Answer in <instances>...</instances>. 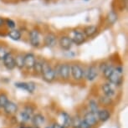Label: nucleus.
Returning <instances> with one entry per match:
<instances>
[{
	"label": "nucleus",
	"mask_w": 128,
	"mask_h": 128,
	"mask_svg": "<svg viewBox=\"0 0 128 128\" xmlns=\"http://www.w3.org/2000/svg\"><path fill=\"white\" fill-rule=\"evenodd\" d=\"M5 25L10 30H14L16 27V24L15 22L11 18H5Z\"/></svg>",
	"instance_id": "nucleus-29"
},
{
	"label": "nucleus",
	"mask_w": 128,
	"mask_h": 128,
	"mask_svg": "<svg viewBox=\"0 0 128 128\" xmlns=\"http://www.w3.org/2000/svg\"><path fill=\"white\" fill-rule=\"evenodd\" d=\"M4 25H5V19L0 17V28H3Z\"/></svg>",
	"instance_id": "nucleus-33"
},
{
	"label": "nucleus",
	"mask_w": 128,
	"mask_h": 128,
	"mask_svg": "<svg viewBox=\"0 0 128 128\" xmlns=\"http://www.w3.org/2000/svg\"><path fill=\"white\" fill-rule=\"evenodd\" d=\"M44 44L48 48L54 47L57 44V36L55 34L50 32L44 37Z\"/></svg>",
	"instance_id": "nucleus-10"
},
{
	"label": "nucleus",
	"mask_w": 128,
	"mask_h": 128,
	"mask_svg": "<svg viewBox=\"0 0 128 128\" xmlns=\"http://www.w3.org/2000/svg\"><path fill=\"white\" fill-rule=\"evenodd\" d=\"M15 86L17 88L24 90L28 93H33L36 89L35 84L33 82H17L15 83Z\"/></svg>",
	"instance_id": "nucleus-12"
},
{
	"label": "nucleus",
	"mask_w": 128,
	"mask_h": 128,
	"mask_svg": "<svg viewBox=\"0 0 128 128\" xmlns=\"http://www.w3.org/2000/svg\"><path fill=\"white\" fill-rule=\"evenodd\" d=\"M31 120H32V123L34 124V126H35L36 127L38 128L45 122V118L42 114L38 113V114L34 115Z\"/></svg>",
	"instance_id": "nucleus-20"
},
{
	"label": "nucleus",
	"mask_w": 128,
	"mask_h": 128,
	"mask_svg": "<svg viewBox=\"0 0 128 128\" xmlns=\"http://www.w3.org/2000/svg\"><path fill=\"white\" fill-rule=\"evenodd\" d=\"M8 52L9 51H8V50H7L4 45H0V60H3L4 56H5Z\"/></svg>",
	"instance_id": "nucleus-30"
},
{
	"label": "nucleus",
	"mask_w": 128,
	"mask_h": 128,
	"mask_svg": "<svg viewBox=\"0 0 128 128\" xmlns=\"http://www.w3.org/2000/svg\"><path fill=\"white\" fill-rule=\"evenodd\" d=\"M96 116H97V119L99 122H106L108 120H110L112 115H110V110L108 109H101L98 110L97 113H96Z\"/></svg>",
	"instance_id": "nucleus-18"
},
{
	"label": "nucleus",
	"mask_w": 128,
	"mask_h": 128,
	"mask_svg": "<svg viewBox=\"0 0 128 128\" xmlns=\"http://www.w3.org/2000/svg\"><path fill=\"white\" fill-rule=\"evenodd\" d=\"M123 69L122 67L120 66H117L115 67L114 70L112 71V73L110 74V76L108 77V80H109V83L112 84H115V86H120V84L122 83L123 78Z\"/></svg>",
	"instance_id": "nucleus-3"
},
{
	"label": "nucleus",
	"mask_w": 128,
	"mask_h": 128,
	"mask_svg": "<svg viewBox=\"0 0 128 128\" xmlns=\"http://www.w3.org/2000/svg\"><path fill=\"white\" fill-rule=\"evenodd\" d=\"M3 63L4 67L8 70H13L16 68L15 66V60H14V55L11 52H8L4 58L3 59Z\"/></svg>",
	"instance_id": "nucleus-8"
},
{
	"label": "nucleus",
	"mask_w": 128,
	"mask_h": 128,
	"mask_svg": "<svg viewBox=\"0 0 128 128\" xmlns=\"http://www.w3.org/2000/svg\"><path fill=\"white\" fill-rule=\"evenodd\" d=\"M28 40L31 46L34 48H38L41 44V36L40 31L36 28L31 30L28 33Z\"/></svg>",
	"instance_id": "nucleus-6"
},
{
	"label": "nucleus",
	"mask_w": 128,
	"mask_h": 128,
	"mask_svg": "<svg viewBox=\"0 0 128 128\" xmlns=\"http://www.w3.org/2000/svg\"><path fill=\"white\" fill-rule=\"evenodd\" d=\"M84 1H89V0H84Z\"/></svg>",
	"instance_id": "nucleus-36"
},
{
	"label": "nucleus",
	"mask_w": 128,
	"mask_h": 128,
	"mask_svg": "<svg viewBox=\"0 0 128 128\" xmlns=\"http://www.w3.org/2000/svg\"><path fill=\"white\" fill-rule=\"evenodd\" d=\"M56 76L63 80H68L70 78V64L69 63H62L55 70Z\"/></svg>",
	"instance_id": "nucleus-2"
},
{
	"label": "nucleus",
	"mask_w": 128,
	"mask_h": 128,
	"mask_svg": "<svg viewBox=\"0 0 128 128\" xmlns=\"http://www.w3.org/2000/svg\"><path fill=\"white\" fill-rule=\"evenodd\" d=\"M42 64H43V60H37L34 63V66L33 71L36 74H40L41 73V70H42Z\"/></svg>",
	"instance_id": "nucleus-25"
},
{
	"label": "nucleus",
	"mask_w": 128,
	"mask_h": 128,
	"mask_svg": "<svg viewBox=\"0 0 128 128\" xmlns=\"http://www.w3.org/2000/svg\"><path fill=\"white\" fill-rule=\"evenodd\" d=\"M98 32V28L96 25H88L83 28V33L84 36L87 38H91Z\"/></svg>",
	"instance_id": "nucleus-19"
},
{
	"label": "nucleus",
	"mask_w": 128,
	"mask_h": 128,
	"mask_svg": "<svg viewBox=\"0 0 128 128\" xmlns=\"http://www.w3.org/2000/svg\"><path fill=\"white\" fill-rule=\"evenodd\" d=\"M51 128H64V126H63L61 124L54 122V123H53V125L51 126Z\"/></svg>",
	"instance_id": "nucleus-32"
},
{
	"label": "nucleus",
	"mask_w": 128,
	"mask_h": 128,
	"mask_svg": "<svg viewBox=\"0 0 128 128\" xmlns=\"http://www.w3.org/2000/svg\"><path fill=\"white\" fill-rule=\"evenodd\" d=\"M3 109H4V113H5L6 115L12 116V115H14L17 113V112L18 110V106L15 102L8 100V102L6 104L5 106H4Z\"/></svg>",
	"instance_id": "nucleus-16"
},
{
	"label": "nucleus",
	"mask_w": 128,
	"mask_h": 128,
	"mask_svg": "<svg viewBox=\"0 0 128 128\" xmlns=\"http://www.w3.org/2000/svg\"><path fill=\"white\" fill-rule=\"evenodd\" d=\"M33 114H34V109L30 106H25L24 109L20 112L19 116H20L21 120L23 122H28V120L32 119Z\"/></svg>",
	"instance_id": "nucleus-15"
},
{
	"label": "nucleus",
	"mask_w": 128,
	"mask_h": 128,
	"mask_svg": "<svg viewBox=\"0 0 128 128\" xmlns=\"http://www.w3.org/2000/svg\"><path fill=\"white\" fill-rule=\"evenodd\" d=\"M115 66H112L110 64H107V63H103V64H100V71L102 72L104 77L106 79H108V77L110 76V74L112 73V71L114 70Z\"/></svg>",
	"instance_id": "nucleus-17"
},
{
	"label": "nucleus",
	"mask_w": 128,
	"mask_h": 128,
	"mask_svg": "<svg viewBox=\"0 0 128 128\" xmlns=\"http://www.w3.org/2000/svg\"><path fill=\"white\" fill-rule=\"evenodd\" d=\"M99 101L101 105L103 106H110V104L112 103V99L110 97H107L106 96H101L100 98H99Z\"/></svg>",
	"instance_id": "nucleus-26"
},
{
	"label": "nucleus",
	"mask_w": 128,
	"mask_h": 128,
	"mask_svg": "<svg viewBox=\"0 0 128 128\" xmlns=\"http://www.w3.org/2000/svg\"><path fill=\"white\" fill-rule=\"evenodd\" d=\"M20 128H30V127H27V126H22V127H20Z\"/></svg>",
	"instance_id": "nucleus-34"
},
{
	"label": "nucleus",
	"mask_w": 128,
	"mask_h": 128,
	"mask_svg": "<svg viewBox=\"0 0 128 128\" xmlns=\"http://www.w3.org/2000/svg\"><path fill=\"white\" fill-rule=\"evenodd\" d=\"M36 61L35 55L32 53H27L24 55V69L26 70L30 71L33 70L34 66Z\"/></svg>",
	"instance_id": "nucleus-7"
},
{
	"label": "nucleus",
	"mask_w": 128,
	"mask_h": 128,
	"mask_svg": "<svg viewBox=\"0 0 128 128\" xmlns=\"http://www.w3.org/2000/svg\"><path fill=\"white\" fill-rule=\"evenodd\" d=\"M89 109H90V112L93 113H97V112L100 109H99V105L98 103L96 102L95 100H90L89 101Z\"/></svg>",
	"instance_id": "nucleus-24"
},
{
	"label": "nucleus",
	"mask_w": 128,
	"mask_h": 128,
	"mask_svg": "<svg viewBox=\"0 0 128 128\" xmlns=\"http://www.w3.org/2000/svg\"><path fill=\"white\" fill-rule=\"evenodd\" d=\"M62 120H63V123L62 126H64V128H70L72 126V120L73 118L70 117V116L68 115L66 112H63L62 113Z\"/></svg>",
	"instance_id": "nucleus-21"
},
{
	"label": "nucleus",
	"mask_w": 128,
	"mask_h": 128,
	"mask_svg": "<svg viewBox=\"0 0 128 128\" xmlns=\"http://www.w3.org/2000/svg\"><path fill=\"white\" fill-rule=\"evenodd\" d=\"M101 90L104 94V96L107 97L113 98L116 96V90L113 87V86L110 83H104L101 84Z\"/></svg>",
	"instance_id": "nucleus-13"
},
{
	"label": "nucleus",
	"mask_w": 128,
	"mask_h": 128,
	"mask_svg": "<svg viewBox=\"0 0 128 128\" xmlns=\"http://www.w3.org/2000/svg\"><path fill=\"white\" fill-rule=\"evenodd\" d=\"M8 36L11 40H13L14 41H18L22 37V34L18 30L14 28V30H10L8 32Z\"/></svg>",
	"instance_id": "nucleus-22"
},
{
	"label": "nucleus",
	"mask_w": 128,
	"mask_h": 128,
	"mask_svg": "<svg viewBox=\"0 0 128 128\" xmlns=\"http://www.w3.org/2000/svg\"><path fill=\"white\" fill-rule=\"evenodd\" d=\"M99 73V70L96 66H90L87 68L86 71H84V76L88 81H94L97 78Z\"/></svg>",
	"instance_id": "nucleus-9"
},
{
	"label": "nucleus",
	"mask_w": 128,
	"mask_h": 128,
	"mask_svg": "<svg viewBox=\"0 0 128 128\" xmlns=\"http://www.w3.org/2000/svg\"><path fill=\"white\" fill-rule=\"evenodd\" d=\"M15 60V66L18 70L24 69V54H18L16 56H14Z\"/></svg>",
	"instance_id": "nucleus-23"
},
{
	"label": "nucleus",
	"mask_w": 128,
	"mask_h": 128,
	"mask_svg": "<svg viewBox=\"0 0 128 128\" xmlns=\"http://www.w3.org/2000/svg\"><path fill=\"white\" fill-rule=\"evenodd\" d=\"M107 19H108V22L110 24H113L116 23V21L117 20V14L116 12L114 11H110L109 14H108V16H107Z\"/></svg>",
	"instance_id": "nucleus-28"
},
{
	"label": "nucleus",
	"mask_w": 128,
	"mask_h": 128,
	"mask_svg": "<svg viewBox=\"0 0 128 128\" xmlns=\"http://www.w3.org/2000/svg\"><path fill=\"white\" fill-rule=\"evenodd\" d=\"M70 76L76 81H80L84 79V70L82 67L78 64H70Z\"/></svg>",
	"instance_id": "nucleus-4"
},
{
	"label": "nucleus",
	"mask_w": 128,
	"mask_h": 128,
	"mask_svg": "<svg viewBox=\"0 0 128 128\" xmlns=\"http://www.w3.org/2000/svg\"><path fill=\"white\" fill-rule=\"evenodd\" d=\"M40 74L42 76V79L47 83H52L56 78L55 70L46 60H43L42 70H41Z\"/></svg>",
	"instance_id": "nucleus-1"
},
{
	"label": "nucleus",
	"mask_w": 128,
	"mask_h": 128,
	"mask_svg": "<svg viewBox=\"0 0 128 128\" xmlns=\"http://www.w3.org/2000/svg\"><path fill=\"white\" fill-rule=\"evenodd\" d=\"M77 128H92V127H91L90 125H88L84 120H80Z\"/></svg>",
	"instance_id": "nucleus-31"
},
{
	"label": "nucleus",
	"mask_w": 128,
	"mask_h": 128,
	"mask_svg": "<svg viewBox=\"0 0 128 128\" xmlns=\"http://www.w3.org/2000/svg\"><path fill=\"white\" fill-rule=\"evenodd\" d=\"M69 36L70 38L72 43L76 45H80L86 41V37L84 36L83 31L79 30H73Z\"/></svg>",
	"instance_id": "nucleus-5"
},
{
	"label": "nucleus",
	"mask_w": 128,
	"mask_h": 128,
	"mask_svg": "<svg viewBox=\"0 0 128 128\" xmlns=\"http://www.w3.org/2000/svg\"><path fill=\"white\" fill-rule=\"evenodd\" d=\"M59 45L62 50H70L72 48L73 43L69 35H62L59 38Z\"/></svg>",
	"instance_id": "nucleus-11"
},
{
	"label": "nucleus",
	"mask_w": 128,
	"mask_h": 128,
	"mask_svg": "<svg viewBox=\"0 0 128 128\" xmlns=\"http://www.w3.org/2000/svg\"><path fill=\"white\" fill-rule=\"evenodd\" d=\"M45 1H47V2H50V1H51V0H45Z\"/></svg>",
	"instance_id": "nucleus-35"
},
{
	"label": "nucleus",
	"mask_w": 128,
	"mask_h": 128,
	"mask_svg": "<svg viewBox=\"0 0 128 128\" xmlns=\"http://www.w3.org/2000/svg\"><path fill=\"white\" fill-rule=\"evenodd\" d=\"M83 120L87 123L88 125H90L91 127L96 126L99 122V120L97 119V116H96V113H93L90 112H88L84 114Z\"/></svg>",
	"instance_id": "nucleus-14"
},
{
	"label": "nucleus",
	"mask_w": 128,
	"mask_h": 128,
	"mask_svg": "<svg viewBox=\"0 0 128 128\" xmlns=\"http://www.w3.org/2000/svg\"><path fill=\"white\" fill-rule=\"evenodd\" d=\"M8 97L5 93H0V108H4L8 102Z\"/></svg>",
	"instance_id": "nucleus-27"
}]
</instances>
